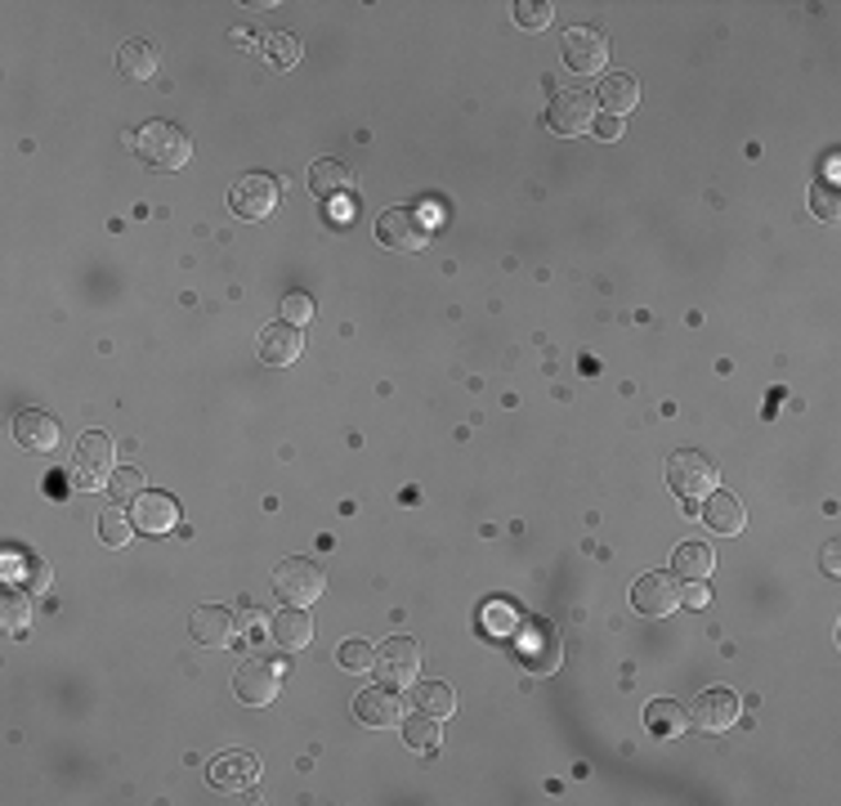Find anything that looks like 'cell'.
<instances>
[{
  "label": "cell",
  "mask_w": 841,
  "mask_h": 806,
  "mask_svg": "<svg viewBox=\"0 0 841 806\" xmlns=\"http://www.w3.org/2000/svg\"><path fill=\"white\" fill-rule=\"evenodd\" d=\"M283 202V179L273 175H242L233 188H229V211L242 216V220H269Z\"/></svg>",
  "instance_id": "obj_5"
},
{
  "label": "cell",
  "mask_w": 841,
  "mask_h": 806,
  "mask_svg": "<svg viewBox=\"0 0 841 806\" xmlns=\"http://www.w3.org/2000/svg\"><path fill=\"white\" fill-rule=\"evenodd\" d=\"M206 780L216 788H225V793H251L255 780H260V762H255V753L233 749V753H220L206 766Z\"/></svg>",
  "instance_id": "obj_13"
},
{
  "label": "cell",
  "mask_w": 841,
  "mask_h": 806,
  "mask_svg": "<svg viewBox=\"0 0 841 806\" xmlns=\"http://www.w3.org/2000/svg\"><path fill=\"white\" fill-rule=\"evenodd\" d=\"M403 739H407L412 749H420V753H435V749H439V726H435V717H430V712L407 717V721H403Z\"/></svg>",
  "instance_id": "obj_29"
},
{
  "label": "cell",
  "mask_w": 841,
  "mask_h": 806,
  "mask_svg": "<svg viewBox=\"0 0 841 806\" xmlns=\"http://www.w3.org/2000/svg\"><path fill=\"white\" fill-rule=\"evenodd\" d=\"M708 600H712V591H708L703 582H689V587H680V604H693V610H708Z\"/></svg>",
  "instance_id": "obj_36"
},
{
  "label": "cell",
  "mask_w": 841,
  "mask_h": 806,
  "mask_svg": "<svg viewBox=\"0 0 841 806\" xmlns=\"http://www.w3.org/2000/svg\"><path fill=\"white\" fill-rule=\"evenodd\" d=\"M412 704H416V712H430L435 721H444V717L457 712V695H452V686H444V682H420V686L412 690Z\"/></svg>",
  "instance_id": "obj_25"
},
{
  "label": "cell",
  "mask_w": 841,
  "mask_h": 806,
  "mask_svg": "<svg viewBox=\"0 0 841 806\" xmlns=\"http://www.w3.org/2000/svg\"><path fill=\"white\" fill-rule=\"evenodd\" d=\"M810 207H819L823 220H837V197L832 193H810Z\"/></svg>",
  "instance_id": "obj_37"
},
{
  "label": "cell",
  "mask_w": 841,
  "mask_h": 806,
  "mask_svg": "<svg viewBox=\"0 0 841 806\" xmlns=\"http://www.w3.org/2000/svg\"><path fill=\"white\" fill-rule=\"evenodd\" d=\"M323 587H327V574L305 556H292L273 569V591L287 604H314L323 596Z\"/></svg>",
  "instance_id": "obj_7"
},
{
  "label": "cell",
  "mask_w": 841,
  "mask_h": 806,
  "mask_svg": "<svg viewBox=\"0 0 841 806\" xmlns=\"http://www.w3.org/2000/svg\"><path fill=\"white\" fill-rule=\"evenodd\" d=\"M193 636L201 641V645H229V636H233V628H238V619L229 614V610H220V604H201V610L193 614Z\"/></svg>",
  "instance_id": "obj_23"
},
{
  "label": "cell",
  "mask_w": 841,
  "mask_h": 806,
  "mask_svg": "<svg viewBox=\"0 0 841 806\" xmlns=\"http://www.w3.org/2000/svg\"><path fill=\"white\" fill-rule=\"evenodd\" d=\"M14 439H19L28 453H50V448H58L63 426H58L50 413L28 409V413H19V417H14Z\"/></svg>",
  "instance_id": "obj_19"
},
{
  "label": "cell",
  "mask_w": 841,
  "mask_h": 806,
  "mask_svg": "<svg viewBox=\"0 0 841 806\" xmlns=\"http://www.w3.org/2000/svg\"><path fill=\"white\" fill-rule=\"evenodd\" d=\"M354 717H359L363 726H372V730L403 726V699H398V690H390V686H368V690H359V699H354Z\"/></svg>",
  "instance_id": "obj_16"
},
{
  "label": "cell",
  "mask_w": 841,
  "mask_h": 806,
  "mask_svg": "<svg viewBox=\"0 0 841 806\" xmlns=\"http://www.w3.org/2000/svg\"><path fill=\"white\" fill-rule=\"evenodd\" d=\"M0 614H6V632H10V636H23V632L32 628L28 591H6V600H0Z\"/></svg>",
  "instance_id": "obj_30"
},
{
  "label": "cell",
  "mask_w": 841,
  "mask_h": 806,
  "mask_svg": "<svg viewBox=\"0 0 841 806\" xmlns=\"http://www.w3.org/2000/svg\"><path fill=\"white\" fill-rule=\"evenodd\" d=\"M23 578H28V587H32V591H45V587H50V569H45L36 556H28V565H23Z\"/></svg>",
  "instance_id": "obj_35"
},
{
  "label": "cell",
  "mask_w": 841,
  "mask_h": 806,
  "mask_svg": "<svg viewBox=\"0 0 841 806\" xmlns=\"http://www.w3.org/2000/svg\"><path fill=\"white\" fill-rule=\"evenodd\" d=\"M283 323H292V327L314 323V296H305V292H287V296H283Z\"/></svg>",
  "instance_id": "obj_34"
},
{
  "label": "cell",
  "mask_w": 841,
  "mask_h": 806,
  "mask_svg": "<svg viewBox=\"0 0 841 806\" xmlns=\"http://www.w3.org/2000/svg\"><path fill=\"white\" fill-rule=\"evenodd\" d=\"M264 58L277 67V73H292V67L305 58V50L292 32H273V36H264Z\"/></svg>",
  "instance_id": "obj_27"
},
{
  "label": "cell",
  "mask_w": 841,
  "mask_h": 806,
  "mask_svg": "<svg viewBox=\"0 0 841 806\" xmlns=\"http://www.w3.org/2000/svg\"><path fill=\"white\" fill-rule=\"evenodd\" d=\"M130 144H134V157L157 175H171V171L188 166V157H193V140L171 121H149Z\"/></svg>",
  "instance_id": "obj_1"
},
{
  "label": "cell",
  "mask_w": 841,
  "mask_h": 806,
  "mask_svg": "<svg viewBox=\"0 0 841 806\" xmlns=\"http://www.w3.org/2000/svg\"><path fill=\"white\" fill-rule=\"evenodd\" d=\"M698 515H703L717 533H743V524H747L743 502H739L734 493H721V489H712V493H708V502L698 507Z\"/></svg>",
  "instance_id": "obj_21"
},
{
  "label": "cell",
  "mask_w": 841,
  "mask_h": 806,
  "mask_svg": "<svg viewBox=\"0 0 841 806\" xmlns=\"http://www.w3.org/2000/svg\"><path fill=\"white\" fill-rule=\"evenodd\" d=\"M134 529L139 533H171L175 524H179V502L171 498V493H139L134 498Z\"/></svg>",
  "instance_id": "obj_18"
},
{
  "label": "cell",
  "mask_w": 841,
  "mask_h": 806,
  "mask_svg": "<svg viewBox=\"0 0 841 806\" xmlns=\"http://www.w3.org/2000/svg\"><path fill=\"white\" fill-rule=\"evenodd\" d=\"M112 457H117V448H112V439L103 435V431H86L81 439H77V453H73V484L77 489H99V484H108L112 480Z\"/></svg>",
  "instance_id": "obj_4"
},
{
  "label": "cell",
  "mask_w": 841,
  "mask_h": 806,
  "mask_svg": "<svg viewBox=\"0 0 841 806\" xmlns=\"http://www.w3.org/2000/svg\"><path fill=\"white\" fill-rule=\"evenodd\" d=\"M376 672H381V686L390 690H407L420 677V645L412 636H394L376 650Z\"/></svg>",
  "instance_id": "obj_8"
},
{
  "label": "cell",
  "mask_w": 841,
  "mask_h": 806,
  "mask_svg": "<svg viewBox=\"0 0 841 806\" xmlns=\"http://www.w3.org/2000/svg\"><path fill=\"white\" fill-rule=\"evenodd\" d=\"M631 604L645 619H671L680 610V578L676 574H645L631 587Z\"/></svg>",
  "instance_id": "obj_9"
},
{
  "label": "cell",
  "mask_w": 841,
  "mask_h": 806,
  "mask_svg": "<svg viewBox=\"0 0 841 806\" xmlns=\"http://www.w3.org/2000/svg\"><path fill=\"white\" fill-rule=\"evenodd\" d=\"M689 721H693L698 730H712V734L730 730V726L739 721V695H734V690H725V686L698 690V699L689 704Z\"/></svg>",
  "instance_id": "obj_12"
},
{
  "label": "cell",
  "mask_w": 841,
  "mask_h": 806,
  "mask_svg": "<svg viewBox=\"0 0 841 806\" xmlns=\"http://www.w3.org/2000/svg\"><path fill=\"white\" fill-rule=\"evenodd\" d=\"M600 104H604L613 117L636 112V104H641V81L631 77V73H609V77L600 81Z\"/></svg>",
  "instance_id": "obj_24"
},
{
  "label": "cell",
  "mask_w": 841,
  "mask_h": 806,
  "mask_svg": "<svg viewBox=\"0 0 841 806\" xmlns=\"http://www.w3.org/2000/svg\"><path fill=\"white\" fill-rule=\"evenodd\" d=\"M823 569H828V574H837V543H828V547H823Z\"/></svg>",
  "instance_id": "obj_40"
},
{
  "label": "cell",
  "mask_w": 841,
  "mask_h": 806,
  "mask_svg": "<svg viewBox=\"0 0 841 806\" xmlns=\"http://www.w3.org/2000/svg\"><path fill=\"white\" fill-rule=\"evenodd\" d=\"M157 50L149 45V41H125L121 50H117V73L125 77V81H153L157 77Z\"/></svg>",
  "instance_id": "obj_20"
},
{
  "label": "cell",
  "mask_w": 841,
  "mask_h": 806,
  "mask_svg": "<svg viewBox=\"0 0 841 806\" xmlns=\"http://www.w3.org/2000/svg\"><path fill=\"white\" fill-rule=\"evenodd\" d=\"M255 619H260V610H255V604H247L242 619H238V623H242V632H251V628H255Z\"/></svg>",
  "instance_id": "obj_39"
},
{
  "label": "cell",
  "mask_w": 841,
  "mask_h": 806,
  "mask_svg": "<svg viewBox=\"0 0 841 806\" xmlns=\"http://www.w3.org/2000/svg\"><path fill=\"white\" fill-rule=\"evenodd\" d=\"M712 569H717V552L708 543H680L671 556V574L685 582H708Z\"/></svg>",
  "instance_id": "obj_22"
},
{
  "label": "cell",
  "mask_w": 841,
  "mask_h": 806,
  "mask_svg": "<svg viewBox=\"0 0 841 806\" xmlns=\"http://www.w3.org/2000/svg\"><path fill=\"white\" fill-rule=\"evenodd\" d=\"M354 188H359V171L349 162H340V157H323V162L309 166V193L323 197V202H336V197L354 193Z\"/></svg>",
  "instance_id": "obj_17"
},
{
  "label": "cell",
  "mask_w": 841,
  "mask_h": 806,
  "mask_svg": "<svg viewBox=\"0 0 841 806\" xmlns=\"http://www.w3.org/2000/svg\"><path fill=\"white\" fill-rule=\"evenodd\" d=\"M269 636L277 641V650H309L318 628H314V614H305V604H287V610H277L269 619Z\"/></svg>",
  "instance_id": "obj_15"
},
{
  "label": "cell",
  "mask_w": 841,
  "mask_h": 806,
  "mask_svg": "<svg viewBox=\"0 0 841 806\" xmlns=\"http://www.w3.org/2000/svg\"><path fill=\"white\" fill-rule=\"evenodd\" d=\"M546 126L555 134H565V140H574V134H587L596 126V95L591 90H555L550 95V108H546Z\"/></svg>",
  "instance_id": "obj_6"
},
{
  "label": "cell",
  "mask_w": 841,
  "mask_h": 806,
  "mask_svg": "<svg viewBox=\"0 0 841 806\" xmlns=\"http://www.w3.org/2000/svg\"><path fill=\"white\" fill-rule=\"evenodd\" d=\"M591 130L600 134V140H618V134H622V117H604V121H596Z\"/></svg>",
  "instance_id": "obj_38"
},
{
  "label": "cell",
  "mask_w": 841,
  "mask_h": 806,
  "mask_svg": "<svg viewBox=\"0 0 841 806\" xmlns=\"http://www.w3.org/2000/svg\"><path fill=\"white\" fill-rule=\"evenodd\" d=\"M550 19H555L550 0H515V23H520L524 32H542Z\"/></svg>",
  "instance_id": "obj_32"
},
{
  "label": "cell",
  "mask_w": 841,
  "mask_h": 806,
  "mask_svg": "<svg viewBox=\"0 0 841 806\" xmlns=\"http://www.w3.org/2000/svg\"><path fill=\"white\" fill-rule=\"evenodd\" d=\"M645 726H649V734H658V739H676V734L685 730V712H680L676 699H654V704L645 708Z\"/></svg>",
  "instance_id": "obj_26"
},
{
  "label": "cell",
  "mask_w": 841,
  "mask_h": 806,
  "mask_svg": "<svg viewBox=\"0 0 841 806\" xmlns=\"http://www.w3.org/2000/svg\"><path fill=\"white\" fill-rule=\"evenodd\" d=\"M305 341H301V331L292 323H269L260 327V341H255V355L264 368H292L301 359Z\"/></svg>",
  "instance_id": "obj_14"
},
{
  "label": "cell",
  "mask_w": 841,
  "mask_h": 806,
  "mask_svg": "<svg viewBox=\"0 0 841 806\" xmlns=\"http://www.w3.org/2000/svg\"><path fill=\"white\" fill-rule=\"evenodd\" d=\"M99 537H103V547H125L134 537V520L121 507H103L99 511Z\"/></svg>",
  "instance_id": "obj_28"
},
{
  "label": "cell",
  "mask_w": 841,
  "mask_h": 806,
  "mask_svg": "<svg viewBox=\"0 0 841 806\" xmlns=\"http://www.w3.org/2000/svg\"><path fill=\"white\" fill-rule=\"evenodd\" d=\"M376 242L390 247V251H420L430 242V225L420 220V211H407V207H394L376 220Z\"/></svg>",
  "instance_id": "obj_10"
},
{
  "label": "cell",
  "mask_w": 841,
  "mask_h": 806,
  "mask_svg": "<svg viewBox=\"0 0 841 806\" xmlns=\"http://www.w3.org/2000/svg\"><path fill=\"white\" fill-rule=\"evenodd\" d=\"M283 682H287V667L273 663V658H247L238 672H233V695L238 704L247 708H264L283 695Z\"/></svg>",
  "instance_id": "obj_2"
},
{
  "label": "cell",
  "mask_w": 841,
  "mask_h": 806,
  "mask_svg": "<svg viewBox=\"0 0 841 806\" xmlns=\"http://www.w3.org/2000/svg\"><path fill=\"white\" fill-rule=\"evenodd\" d=\"M336 663H340L345 672H368V667H376V650H372L368 641H345V645L336 650Z\"/></svg>",
  "instance_id": "obj_33"
},
{
  "label": "cell",
  "mask_w": 841,
  "mask_h": 806,
  "mask_svg": "<svg viewBox=\"0 0 841 806\" xmlns=\"http://www.w3.org/2000/svg\"><path fill=\"white\" fill-rule=\"evenodd\" d=\"M108 489H112L117 502H134L139 493H149V489H144V470H139V466H121V470H112Z\"/></svg>",
  "instance_id": "obj_31"
},
{
  "label": "cell",
  "mask_w": 841,
  "mask_h": 806,
  "mask_svg": "<svg viewBox=\"0 0 841 806\" xmlns=\"http://www.w3.org/2000/svg\"><path fill=\"white\" fill-rule=\"evenodd\" d=\"M717 466H712V457H703V453H693V448H680V453H671L667 457V484L685 498V502H703L712 489H717Z\"/></svg>",
  "instance_id": "obj_3"
},
{
  "label": "cell",
  "mask_w": 841,
  "mask_h": 806,
  "mask_svg": "<svg viewBox=\"0 0 841 806\" xmlns=\"http://www.w3.org/2000/svg\"><path fill=\"white\" fill-rule=\"evenodd\" d=\"M565 63L578 77H596L609 63V36L604 28H569L565 32Z\"/></svg>",
  "instance_id": "obj_11"
}]
</instances>
